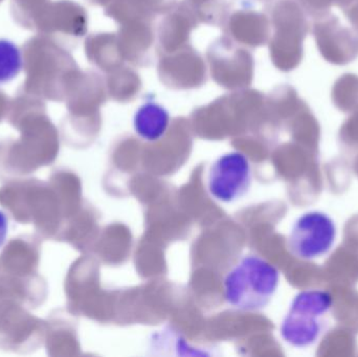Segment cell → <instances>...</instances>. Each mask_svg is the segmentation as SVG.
Masks as SVG:
<instances>
[{
	"instance_id": "7c38bea8",
	"label": "cell",
	"mask_w": 358,
	"mask_h": 357,
	"mask_svg": "<svg viewBox=\"0 0 358 357\" xmlns=\"http://www.w3.org/2000/svg\"><path fill=\"white\" fill-rule=\"evenodd\" d=\"M353 0H336V6H338V8L343 10H345L347 6H350L351 2Z\"/></svg>"
},
{
	"instance_id": "277c9868",
	"label": "cell",
	"mask_w": 358,
	"mask_h": 357,
	"mask_svg": "<svg viewBox=\"0 0 358 357\" xmlns=\"http://www.w3.org/2000/svg\"><path fill=\"white\" fill-rule=\"evenodd\" d=\"M252 182V163L244 153L238 151L220 155L208 169V191L219 203L239 201L248 192Z\"/></svg>"
},
{
	"instance_id": "3957f363",
	"label": "cell",
	"mask_w": 358,
	"mask_h": 357,
	"mask_svg": "<svg viewBox=\"0 0 358 357\" xmlns=\"http://www.w3.org/2000/svg\"><path fill=\"white\" fill-rule=\"evenodd\" d=\"M338 237L336 221L322 211H309L296 218L290 228L287 247L292 256L313 261L329 254Z\"/></svg>"
},
{
	"instance_id": "ba28073f",
	"label": "cell",
	"mask_w": 358,
	"mask_h": 357,
	"mask_svg": "<svg viewBox=\"0 0 358 357\" xmlns=\"http://www.w3.org/2000/svg\"><path fill=\"white\" fill-rule=\"evenodd\" d=\"M331 98L336 107L347 111L358 106V75L347 73L341 75L331 90Z\"/></svg>"
},
{
	"instance_id": "5b68a950",
	"label": "cell",
	"mask_w": 358,
	"mask_h": 357,
	"mask_svg": "<svg viewBox=\"0 0 358 357\" xmlns=\"http://www.w3.org/2000/svg\"><path fill=\"white\" fill-rule=\"evenodd\" d=\"M313 36L320 54L334 65L349 64L358 58V33L341 23L331 13L315 17Z\"/></svg>"
},
{
	"instance_id": "8992f818",
	"label": "cell",
	"mask_w": 358,
	"mask_h": 357,
	"mask_svg": "<svg viewBox=\"0 0 358 357\" xmlns=\"http://www.w3.org/2000/svg\"><path fill=\"white\" fill-rule=\"evenodd\" d=\"M134 130L146 142L161 140L169 127V115L163 107L157 104L144 105L134 117Z\"/></svg>"
},
{
	"instance_id": "6da1fadb",
	"label": "cell",
	"mask_w": 358,
	"mask_h": 357,
	"mask_svg": "<svg viewBox=\"0 0 358 357\" xmlns=\"http://www.w3.org/2000/svg\"><path fill=\"white\" fill-rule=\"evenodd\" d=\"M280 284V272L260 256L246 255L225 275L223 295L227 305L243 312H257L271 303Z\"/></svg>"
},
{
	"instance_id": "30bf717a",
	"label": "cell",
	"mask_w": 358,
	"mask_h": 357,
	"mask_svg": "<svg viewBox=\"0 0 358 357\" xmlns=\"http://www.w3.org/2000/svg\"><path fill=\"white\" fill-rule=\"evenodd\" d=\"M343 13L358 33V0H353L350 6L343 10Z\"/></svg>"
},
{
	"instance_id": "9c48e42d",
	"label": "cell",
	"mask_w": 358,
	"mask_h": 357,
	"mask_svg": "<svg viewBox=\"0 0 358 357\" xmlns=\"http://www.w3.org/2000/svg\"><path fill=\"white\" fill-rule=\"evenodd\" d=\"M307 10L313 15L319 17L329 13L332 6H336V0H302Z\"/></svg>"
},
{
	"instance_id": "7a4b0ae2",
	"label": "cell",
	"mask_w": 358,
	"mask_h": 357,
	"mask_svg": "<svg viewBox=\"0 0 358 357\" xmlns=\"http://www.w3.org/2000/svg\"><path fill=\"white\" fill-rule=\"evenodd\" d=\"M334 299L327 291L307 289L300 291L290 304L280 327L282 339L292 347L315 345L325 331Z\"/></svg>"
},
{
	"instance_id": "8fae6325",
	"label": "cell",
	"mask_w": 358,
	"mask_h": 357,
	"mask_svg": "<svg viewBox=\"0 0 358 357\" xmlns=\"http://www.w3.org/2000/svg\"><path fill=\"white\" fill-rule=\"evenodd\" d=\"M8 221L6 218V214L0 211V247L3 245L6 241V235H8Z\"/></svg>"
},
{
	"instance_id": "52a82bcc",
	"label": "cell",
	"mask_w": 358,
	"mask_h": 357,
	"mask_svg": "<svg viewBox=\"0 0 358 357\" xmlns=\"http://www.w3.org/2000/svg\"><path fill=\"white\" fill-rule=\"evenodd\" d=\"M23 63L20 48L10 40L0 39V85L16 79L22 71Z\"/></svg>"
}]
</instances>
